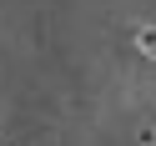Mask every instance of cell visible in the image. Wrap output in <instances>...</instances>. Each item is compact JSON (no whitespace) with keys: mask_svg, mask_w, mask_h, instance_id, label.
I'll use <instances>...</instances> for the list:
<instances>
[{"mask_svg":"<svg viewBox=\"0 0 156 146\" xmlns=\"http://www.w3.org/2000/svg\"><path fill=\"white\" fill-rule=\"evenodd\" d=\"M136 45H141V55L156 61V25H141V30H136Z\"/></svg>","mask_w":156,"mask_h":146,"instance_id":"6da1fadb","label":"cell"}]
</instances>
